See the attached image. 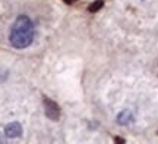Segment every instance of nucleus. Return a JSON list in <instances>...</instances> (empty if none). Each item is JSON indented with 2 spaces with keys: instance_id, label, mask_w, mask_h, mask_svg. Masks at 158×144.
Here are the masks:
<instances>
[{
  "instance_id": "nucleus-1",
  "label": "nucleus",
  "mask_w": 158,
  "mask_h": 144,
  "mask_svg": "<svg viewBox=\"0 0 158 144\" xmlns=\"http://www.w3.org/2000/svg\"><path fill=\"white\" fill-rule=\"evenodd\" d=\"M35 28L32 21L25 15L16 18L15 24L12 25L10 34H9V40L10 44L16 49H25L28 47L32 41H34Z\"/></svg>"
},
{
  "instance_id": "nucleus-2",
  "label": "nucleus",
  "mask_w": 158,
  "mask_h": 144,
  "mask_svg": "<svg viewBox=\"0 0 158 144\" xmlns=\"http://www.w3.org/2000/svg\"><path fill=\"white\" fill-rule=\"evenodd\" d=\"M21 134H22V128H21V125L18 122H12V124H9L6 127V135L10 137V138H16Z\"/></svg>"
},
{
  "instance_id": "nucleus-3",
  "label": "nucleus",
  "mask_w": 158,
  "mask_h": 144,
  "mask_svg": "<svg viewBox=\"0 0 158 144\" xmlns=\"http://www.w3.org/2000/svg\"><path fill=\"white\" fill-rule=\"evenodd\" d=\"M68 2H73V0H68Z\"/></svg>"
}]
</instances>
